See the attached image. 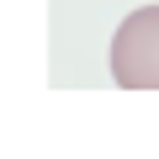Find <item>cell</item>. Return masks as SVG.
Returning a JSON list of instances; mask_svg holds the SVG:
<instances>
[{
  "instance_id": "6da1fadb",
  "label": "cell",
  "mask_w": 159,
  "mask_h": 159,
  "mask_svg": "<svg viewBox=\"0 0 159 159\" xmlns=\"http://www.w3.org/2000/svg\"><path fill=\"white\" fill-rule=\"evenodd\" d=\"M111 80L122 90H159V6L133 11L111 37Z\"/></svg>"
}]
</instances>
